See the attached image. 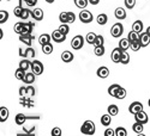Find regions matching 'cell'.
<instances>
[{"mask_svg":"<svg viewBox=\"0 0 150 136\" xmlns=\"http://www.w3.org/2000/svg\"><path fill=\"white\" fill-rule=\"evenodd\" d=\"M95 130H96V127H95V123L93 121H85L81 127V133L84 135L91 136L95 134Z\"/></svg>","mask_w":150,"mask_h":136,"instance_id":"6da1fadb","label":"cell"},{"mask_svg":"<svg viewBox=\"0 0 150 136\" xmlns=\"http://www.w3.org/2000/svg\"><path fill=\"white\" fill-rule=\"evenodd\" d=\"M84 45V37L81 36V35H77L74 36L72 41H71V47L74 49V50H79V49H82Z\"/></svg>","mask_w":150,"mask_h":136,"instance_id":"7a4b0ae2","label":"cell"},{"mask_svg":"<svg viewBox=\"0 0 150 136\" xmlns=\"http://www.w3.org/2000/svg\"><path fill=\"white\" fill-rule=\"evenodd\" d=\"M28 119H40V116H25L24 114H17L15 117L16 124L18 126H23Z\"/></svg>","mask_w":150,"mask_h":136,"instance_id":"3957f363","label":"cell"},{"mask_svg":"<svg viewBox=\"0 0 150 136\" xmlns=\"http://www.w3.org/2000/svg\"><path fill=\"white\" fill-rule=\"evenodd\" d=\"M93 19H94V17H93V13H91L90 11L85 10V8L83 11H81V13H79V20L82 23L88 24V23H91Z\"/></svg>","mask_w":150,"mask_h":136,"instance_id":"277c9868","label":"cell"},{"mask_svg":"<svg viewBox=\"0 0 150 136\" xmlns=\"http://www.w3.org/2000/svg\"><path fill=\"white\" fill-rule=\"evenodd\" d=\"M31 72L34 74H36V75H41V74L43 73V65L41 61L39 60H34L31 62Z\"/></svg>","mask_w":150,"mask_h":136,"instance_id":"5b68a950","label":"cell"},{"mask_svg":"<svg viewBox=\"0 0 150 136\" xmlns=\"http://www.w3.org/2000/svg\"><path fill=\"white\" fill-rule=\"evenodd\" d=\"M122 32H124V27H122V24H120V23H115L110 29V35L113 37H115V38L120 37L122 35Z\"/></svg>","mask_w":150,"mask_h":136,"instance_id":"8992f818","label":"cell"},{"mask_svg":"<svg viewBox=\"0 0 150 136\" xmlns=\"http://www.w3.org/2000/svg\"><path fill=\"white\" fill-rule=\"evenodd\" d=\"M129 111H130V114H133V115L138 114V112H141V111H143V104L141 102H133V103L130 104Z\"/></svg>","mask_w":150,"mask_h":136,"instance_id":"52a82bcc","label":"cell"},{"mask_svg":"<svg viewBox=\"0 0 150 136\" xmlns=\"http://www.w3.org/2000/svg\"><path fill=\"white\" fill-rule=\"evenodd\" d=\"M52 40H53L54 42H57V43H62V42L66 40V35H64V33H62V32L58 29V30H55V31L52 32Z\"/></svg>","mask_w":150,"mask_h":136,"instance_id":"ba28073f","label":"cell"},{"mask_svg":"<svg viewBox=\"0 0 150 136\" xmlns=\"http://www.w3.org/2000/svg\"><path fill=\"white\" fill-rule=\"evenodd\" d=\"M121 54H122V50L118 47L115 49L112 50V54H110V57H112V61H113L114 63H119L120 60H121Z\"/></svg>","mask_w":150,"mask_h":136,"instance_id":"9c48e42d","label":"cell"},{"mask_svg":"<svg viewBox=\"0 0 150 136\" xmlns=\"http://www.w3.org/2000/svg\"><path fill=\"white\" fill-rule=\"evenodd\" d=\"M33 40H34V36L31 33H22V35H19V41L23 42L24 44H27L28 47H31Z\"/></svg>","mask_w":150,"mask_h":136,"instance_id":"30bf717a","label":"cell"},{"mask_svg":"<svg viewBox=\"0 0 150 136\" xmlns=\"http://www.w3.org/2000/svg\"><path fill=\"white\" fill-rule=\"evenodd\" d=\"M134 119H136V122L142 123V124H145V123H148V121H149V117L143 110V111H141V112L134 115Z\"/></svg>","mask_w":150,"mask_h":136,"instance_id":"8fae6325","label":"cell"},{"mask_svg":"<svg viewBox=\"0 0 150 136\" xmlns=\"http://www.w3.org/2000/svg\"><path fill=\"white\" fill-rule=\"evenodd\" d=\"M96 75H97L98 78H101V79H106V78L109 75V69H108L107 67H105V66H101V67L97 69Z\"/></svg>","mask_w":150,"mask_h":136,"instance_id":"7c38bea8","label":"cell"},{"mask_svg":"<svg viewBox=\"0 0 150 136\" xmlns=\"http://www.w3.org/2000/svg\"><path fill=\"white\" fill-rule=\"evenodd\" d=\"M139 42H141V44H142V48L150 44V36L146 33V31H145V32H142V33L139 35Z\"/></svg>","mask_w":150,"mask_h":136,"instance_id":"4fadbf2b","label":"cell"},{"mask_svg":"<svg viewBox=\"0 0 150 136\" xmlns=\"http://www.w3.org/2000/svg\"><path fill=\"white\" fill-rule=\"evenodd\" d=\"M52 41V35H48V33H42L40 37H39V43L42 45L45 44H48V43H51Z\"/></svg>","mask_w":150,"mask_h":136,"instance_id":"5bb4252c","label":"cell"},{"mask_svg":"<svg viewBox=\"0 0 150 136\" xmlns=\"http://www.w3.org/2000/svg\"><path fill=\"white\" fill-rule=\"evenodd\" d=\"M19 103H21L23 106H25V107H34V106H35V103L30 99L29 97H21Z\"/></svg>","mask_w":150,"mask_h":136,"instance_id":"9a60e30c","label":"cell"},{"mask_svg":"<svg viewBox=\"0 0 150 136\" xmlns=\"http://www.w3.org/2000/svg\"><path fill=\"white\" fill-rule=\"evenodd\" d=\"M31 17L35 20H42L43 19V11L41 8H34V11H31Z\"/></svg>","mask_w":150,"mask_h":136,"instance_id":"2e32d148","label":"cell"},{"mask_svg":"<svg viewBox=\"0 0 150 136\" xmlns=\"http://www.w3.org/2000/svg\"><path fill=\"white\" fill-rule=\"evenodd\" d=\"M120 87L121 86L120 85H118V84H113V85H110L109 87H108V94L110 96V97H117V93H118V91L120 90Z\"/></svg>","mask_w":150,"mask_h":136,"instance_id":"e0dca14e","label":"cell"},{"mask_svg":"<svg viewBox=\"0 0 150 136\" xmlns=\"http://www.w3.org/2000/svg\"><path fill=\"white\" fill-rule=\"evenodd\" d=\"M73 57H74L73 54L71 52H69V50L62 52V54H61V60H62V62H65V63L71 62V61L73 60Z\"/></svg>","mask_w":150,"mask_h":136,"instance_id":"ac0fdd59","label":"cell"},{"mask_svg":"<svg viewBox=\"0 0 150 136\" xmlns=\"http://www.w3.org/2000/svg\"><path fill=\"white\" fill-rule=\"evenodd\" d=\"M114 15H115V18H117V19L122 20V19L126 18V11H125L122 7H118V8H115V11H114Z\"/></svg>","mask_w":150,"mask_h":136,"instance_id":"d6986e66","label":"cell"},{"mask_svg":"<svg viewBox=\"0 0 150 136\" xmlns=\"http://www.w3.org/2000/svg\"><path fill=\"white\" fill-rule=\"evenodd\" d=\"M7 118H8V109L5 106H1L0 107V122L4 123L7 121Z\"/></svg>","mask_w":150,"mask_h":136,"instance_id":"ffe728a7","label":"cell"},{"mask_svg":"<svg viewBox=\"0 0 150 136\" xmlns=\"http://www.w3.org/2000/svg\"><path fill=\"white\" fill-rule=\"evenodd\" d=\"M35 28V24L33 22H28V23H24V25H23V32L22 33H31L33 30ZM21 33V35H22Z\"/></svg>","mask_w":150,"mask_h":136,"instance_id":"44dd1931","label":"cell"},{"mask_svg":"<svg viewBox=\"0 0 150 136\" xmlns=\"http://www.w3.org/2000/svg\"><path fill=\"white\" fill-rule=\"evenodd\" d=\"M131 47V42L129 38H121L120 42H119V48L121 49V50H127V49Z\"/></svg>","mask_w":150,"mask_h":136,"instance_id":"7402d4cb","label":"cell"},{"mask_svg":"<svg viewBox=\"0 0 150 136\" xmlns=\"http://www.w3.org/2000/svg\"><path fill=\"white\" fill-rule=\"evenodd\" d=\"M36 127H33L30 130H27L25 127H23V133H17V136H35Z\"/></svg>","mask_w":150,"mask_h":136,"instance_id":"603a6c76","label":"cell"},{"mask_svg":"<svg viewBox=\"0 0 150 136\" xmlns=\"http://www.w3.org/2000/svg\"><path fill=\"white\" fill-rule=\"evenodd\" d=\"M132 30L138 32V33H142L143 31V22L142 20H136L133 24H132Z\"/></svg>","mask_w":150,"mask_h":136,"instance_id":"cb8c5ba5","label":"cell"},{"mask_svg":"<svg viewBox=\"0 0 150 136\" xmlns=\"http://www.w3.org/2000/svg\"><path fill=\"white\" fill-rule=\"evenodd\" d=\"M110 123H112V116L109 114H106L101 117V124L102 126L108 127V126H110Z\"/></svg>","mask_w":150,"mask_h":136,"instance_id":"d4e9b609","label":"cell"},{"mask_svg":"<svg viewBox=\"0 0 150 136\" xmlns=\"http://www.w3.org/2000/svg\"><path fill=\"white\" fill-rule=\"evenodd\" d=\"M107 111H108V114H109L110 116H117V115L119 114V107H118L115 104H110V105L108 106Z\"/></svg>","mask_w":150,"mask_h":136,"instance_id":"484cf974","label":"cell"},{"mask_svg":"<svg viewBox=\"0 0 150 136\" xmlns=\"http://www.w3.org/2000/svg\"><path fill=\"white\" fill-rule=\"evenodd\" d=\"M19 68L24 69V70H28L29 68H31V62L28 60V59H24L19 62Z\"/></svg>","mask_w":150,"mask_h":136,"instance_id":"4316f807","label":"cell"},{"mask_svg":"<svg viewBox=\"0 0 150 136\" xmlns=\"http://www.w3.org/2000/svg\"><path fill=\"white\" fill-rule=\"evenodd\" d=\"M97 23L100 24V25H106L107 22H108V17L106 13H101V15H98L97 18H96Z\"/></svg>","mask_w":150,"mask_h":136,"instance_id":"83f0119b","label":"cell"},{"mask_svg":"<svg viewBox=\"0 0 150 136\" xmlns=\"http://www.w3.org/2000/svg\"><path fill=\"white\" fill-rule=\"evenodd\" d=\"M35 75L36 74H34L33 72L31 73H27V75H25V78H24V84H28V85H30V84H33L34 81H35Z\"/></svg>","mask_w":150,"mask_h":136,"instance_id":"f1b7e54d","label":"cell"},{"mask_svg":"<svg viewBox=\"0 0 150 136\" xmlns=\"http://www.w3.org/2000/svg\"><path fill=\"white\" fill-rule=\"evenodd\" d=\"M74 1V5H76L78 8H85L86 6H88V4H89V0H73Z\"/></svg>","mask_w":150,"mask_h":136,"instance_id":"f546056e","label":"cell"},{"mask_svg":"<svg viewBox=\"0 0 150 136\" xmlns=\"http://www.w3.org/2000/svg\"><path fill=\"white\" fill-rule=\"evenodd\" d=\"M127 38L130 40V42H136V41H139V33L138 32H136V31H130L129 32V36H127Z\"/></svg>","mask_w":150,"mask_h":136,"instance_id":"4dcf8cb0","label":"cell"},{"mask_svg":"<svg viewBox=\"0 0 150 136\" xmlns=\"http://www.w3.org/2000/svg\"><path fill=\"white\" fill-rule=\"evenodd\" d=\"M144 124H142V123H138V122H136V123H133V126H132V130L134 131V133H137V134H141V133H143V130H144V127H143Z\"/></svg>","mask_w":150,"mask_h":136,"instance_id":"1f68e13d","label":"cell"},{"mask_svg":"<svg viewBox=\"0 0 150 136\" xmlns=\"http://www.w3.org/2000/svg\"><path fill=\"white\" fill-rule=\"evenodd\" d=\"M27 70H24V69H22V68H18L17 70H16V73H15V75H16V78L18 79V80H24V78H25V75H27V73H25Z\"/></svg>","mask_w":150,"mask_h":136,"instance_id":"d6a6232c","label":"cell"},{"mask_svg":"<svg viewBox=\"0 0 150 136\" xmlns=\"http://www.w3.org/2000/svg\"><path fill=\"white\" fill-rule=\"evenodd\" d=\"M96 37H97V35H96L95 32H89L88 35H86V37H85V40H86V42H88L89 44H95V41H96Z\"/></svg>","mask_w":150,"mask_h":136,"instance_id":"836d02e7","label":"cell"},{"mask_svg":"<svg viewBox=\"0 0 150 136\" xmlns=\"http://www.w3.org/2000/svg\"><path fill=\"white\" fill-rule=\"evenodd\" d=\"M130 62V55L127 54L126 50H124L122 54H121V60H120V63L122 65H127Z\"/></svg>","mask_w":150,"mask_h":136,"instance_id":"e575fe53","label":"cell"},{"mask_svg":"<svg viewBox=\"0 0 150 136\" xmlns=\"http://www.w3.org/2000/svg\"><path fill=\"white\" fill-rule=\"evenodd\" d=\"M8 19V12L5 10H0V24H4Z\"/></svg>","mask_w":150,"mask_h":136,"instance_id":"d590c367","label":"cell"},{"mask_svg":"<svg viewBox=\"0 0 150 136\" xmlns=\"http://www.w3.org/2000/svg\"><path fill=\"white\" fill-rule=\"evenodd\" d=\"M42 52H43V54H46V55L52 54V53H53V45H52L51 43L42 45Z\"/></svg>","mask_w":150,"mask_h":136,"instance_id":"8d00e7d4","label":"cell"},{"mask_svg":"<svg viewBox=\"0 0 150 136\" xmlns=\"http://www.w3.org/2000/svg\"><path fill=\"white\" fill-rule=\"evenodd\" d=\"M35 55H36V53H35V49L34 48L29 47V48L25 49V59H34Z\"/></svg>","mask_w":150,"mask_h":136,"instance_id":"74e56055","label":"cell"},{"mask_svg":"<svg viewBox=\"0 0 150 136\" xmlns=\"http://www.w3.org/2000/svg\"><path fill=\"white\" fill-rule=\"evenodd\" d=\"M105 47L103 45H100V47H95V49H94V54L96 55V56H103L105 55Z\"/></svg>","mask_w":150,"mask_h":136,"instance_id":"f35d334b","label":"cell"},{"mask_svg":"<svg viewBox=\"0 0 150 136\" xmlns=\"http://www.w3.org/2000/svg\"><path fill=\"white\" fill-rule=\"evenodd\" d=\"M115 136H127V130L124 127H118L115 129Z\"/></svg>","mask_w":150,"mask_h":136,"instance_id":"ab89813d","label":"cell"},{"mask_svg":"<svg viewBox=\"0 0 150 136\" xmlns=\"http://www.w3.org/2000/svg\"><path fill=\"white\" fill-rule=\"evenodd\" d=\"M23 25H24V23H22V22L16 23V24H15V27H13L15 32H16V33H18V35H21V33L23 32Z\"/></svg>","mask_w":150,"mask_h":136,"instance_id":"60d3db41","label":"cell"},{"mask_svg":"<svg viewBox=\"0 0 150 136\" xmlns=\"http://www.w3.org/2000/svg\"><path fill=\"white\" fill-rule=\"evenodd\" d=\"M31 16V11L29 8H23V12H22V16H21V19L23 20H27L29 17Z\"/></svg>","mask_w":150,"mask_h":136,"instance_id":"b9f144b4","label":"cell"},{"mask_svg":"<svg viewBox=\"0 0 150 136\" xmlns=\"http://www.w3.org/2000/svg\"><path fill=\"white\" fill-rule=\"evenodd\" d=\"M125 97H126V90H125L124 87H120V90L118 91L117 93V99H125Z\"/></svg>","mask_w":150,"mask_h":136,"instance_id":"7bdbcfd3","label":"cell"},{"mask_svg":"<svg viewBox=\"0 0 150 136\" xmlns=\"http://www.w3.org/2000/svg\"><path fill=\"white\" fill-rule=\"evenodd\" d=\"M59 20L61 23H66L69 24V16H67V12H61L59 15Z\"/></svg>","mask_w":150,"mask_h":136,"instance_id":"ee69618b","label":"cell"},{"mask_svg":"<svg viewBox=\"0 0 150 136\" xmlns=\"http://www.w3.org/2000/svg\"><path fill=\"white\" fill-rule=\"evenodd\" d=\"M59 30L64 33V35H67L69 32H70V28H69V25L66 23H61V25L59 27Z\"/></svg>","mask_w":150,"mask_h":136,"instance_id":"f6af8a7d","label":"cell"},{"mask_svg":"<svg viewBox=\"0 0 150 136\" xmlns=\"http://www.w3.org/2000/svg\"><path fill=\"white\" fill-rule=\"evenodd\" d=\"M130 48L132 49L133 52H138L139 49L142 48V44H141L139 41H136V42H132V43H131V47H130Z\"/></svg>","mask_w":150,"mask_h":136,"instance_id":"bcb514c9","label":"cell"},{"mask_svg":"<svg viewBox=\"0 0 150 136\" xmlns=\"http://www.w3.org/2000/svg\"><path fill=\"white\" fill-rule=\"evenodd\" d=\"M103 43H105V38H103V36H101V35H97V37H96V41H95V47H100V45H103Z\"/></svg>","mask_w":150,"mask_h":136,"instance_id":"7dc6e473","label":"cell"},{"mask_svg":"<svg viewBox=\"0 0 150 136\" xmlns=\"http://www.w3.org/2000/svg\"><path fill=\"white\" fill-rule=\"evenodd\" d=\"M23 6H21V5H18V6H16L15 7V10H13V13H15V16L16 17H18V18H21V16H22V12H23Z\"/></svg>","mask_w":150,"mask_h":136,"instance_id":"c3c4849f","label":"cell"},{"mask_svg":"<svg viewBox=\"0 0 150 136\" xmlns=\"http://www.w3.org/2000/svg\"><path fill=\"white\" fill-rule=\"evenodd\" d=\"M125 6L129 10H132L136 6V0H125Z\"/></svg>","mask_w":150,"mask_h":136,"instance_id":"681fc988","label":"cell"},{"mask_svg":"<svg viewBox=\"0 0 150 136\" xmlns=\"http://www.w3.org/2000/svg\"><path fill=\"white\" fill-rule=\"evenodd\" d=\"M35 93H36V91H35V89L33 87V86H28L27 87V97L31 98V97L35 96Z\"/></svg>","mask_w":150,"mask_h":136,"instance_id":"f907efd6","label":"cell"},{"mask_svg":"<svg viewBox=\"0 0 150 136\" xmlns=\"http://www.w3.org/2000/svg\"><path fill=\"white\" fill-rule=\"evenodd\" d=\"M51 135H52V136H61V135H62V131H61V129H60L59 127H55V128L52 129Z\"/></svg>","mask_w":150,"mask_h":136,"instance_id":"816d5d0a","label":"cell"},{"mask_svg":"<svg viewBox=\"0 0 150 136\" xmlns=\"http://www.w3.org/2000/svg\"><path fill=\"white\" fill-rule=\"evenodd\" d=\"M103 134H105V136H115V130H113L112 128H107Z\"/></svg>","mask_w":150,"mask_h":136,"instance_id":"f5cc1de1","label":"cell"},{"mask_svg":"<svg viewBox=\"0 0 150 136\" xmlns=\"http://www.w3.org/2000/svg\"><path fill=\"white\" fill-rule=\"evenodd\" d=\"M67 16H69V23H73L76 20V15L73 12H67Z\"/></svg>","mask_w":150,"mask_h":136,"instance_id":"db71d44e","label":"cell"},{"mask_svg":"<svg viewBox=\"0 0 150 136\" xmlns=\"http://www.w3.org/2000/svg\"><path fill=\"white\" fill-rule=\"evenodd\" d=\"M19 96L21 97H27V87L22 86V87L19 89Z\"/></svg>","mask_w":150,"mask_h":136,"instance_id":"11a10c76","label":"cell"},{"mask_svg":"<svg viewBox=\"0 0 150 136\" xmlns=\"http://www.w3.org/2000/svg\"><path fill=\"white\" fill-rule=\"evenodd\" d=\"M25 4H27L29 7H34V6L37 4V0H25Z\"/></svg>","mask_w":150,"mask_h":136,"instance_id":"9f6ffc18","label":"cell"},{"mask_svg":"<svg viewBox=\"0 0 150 136\" xmlns=\"http://www.w3.org/2000/svg\"><path fill=\"white\" fill-rule=\"evenodd\" d=\"M19 55L23 56V57H25V50H23L22 48H19Z\"/></svg>","mask_w":150,"mask_h":136,"instance_id":"6f0895ef","label":"cell"},{"mask_svg":"<svg viewBox=\"0 0 150 136\" xmlns=\"http://www.w3.org/2000/svg\"><path fill=\"white\" fill-rule=\"evenodd\" d=\"M100 3V0H89V4L91 5H97Z\"/></svg>","mask_w":150,"mask_h":136,"instance_id":"680465c9","label":"cell"},{"mask_svg":"<svg viewBox=\"0 0 150 136\" xmlns=\"http://www.w3.org/2000/svg\"><path fill=\"white\" fill-rule=\"evenodd\" d=\"M46 1H47L48 4H53V3H54V0H46Z\"/></svg>","mask_w":150,"mask_h":136,"instance_id":"91938a15","label":"cell"},{"mask_svg":"<svg viewBox=\"0 0 150 136\" xmlns=\"http://www.w3.org/2000/svg\"><path fill=\"white\" fill-rule=\"evenodd\" d=\"M146 33L150 36V27H148V29H146Z\"/></svg>","mask_w":150,"mask_h":136,"instance_id":"94428289","label":"cell"},{"mask_svg":"<svg viewBox=\"0 0 150 136\" xmlns=\"http://www.w3.org/2000/svg\"><path fill=\"white\" fill-rule=\"evenodd\" d=\"M137 136H145L143 133H141V134H137Z\"/></svg>","mask_w":150,"mask_h":136,"instance_id":"6125c7cd","label":"cell"},{"mask_svg":"<svg viewBox=\"0 0 150 136\" xmlns=\"http://www.w3.org/2000/svg\"><path fill=\"white\" fill-rule=\"evenodd\" d=\"M148 105H149V107H150V98H149V100H148Z\"/></svg>","mask_w":150,"mask_h":136,"instance_id":"be15d7a7","label":"cell"},{"mask_svg":"<svg viewBox=\"0 0 150 136\" xmlns=\"http://www.w3.org/2000/svg\"><path fill=\"white\" fill-rule=\"evenodd\" d=\"M6 1H11V0H6Z\"/></svg>","mask_w":150,"mask_h":136,"instance_id":"e7e4bbea","label":"cell"},{"mask_svg":"<svg viewBox=\"0 0 150 136\" xmlns=\"http://www.w3.org/2000/svg\"><path fill=\"white\" fill-rule=\"evenodd\" d=\"M91 136H94V135H91Z\"/></svg>","mask_w":150,"mask_h":136,"instance_id":"03108f58","label":"cell"}]
</instances>
